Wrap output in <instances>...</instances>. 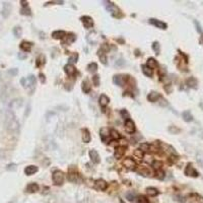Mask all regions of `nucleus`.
<instances>
[{
  "instance_id": "1",
  "label": "nucleus",
  "mask_w": 203,
  "mask_h": 203,
  "mask_svg": "<svg viewBox=\"0 0 203 203\" xmlns=\"http://www.w3.org/2000/svg\"><path fill=\"white\" fill-rule=\"evenodd\" d=\"M4 124H5L6 130L11 133H15L19 131V122L17 120L15 114L13 113L11 110L6 111Z\"/></svg>"
},
{
  "instance_id": "2",
  "label": "nucleus",
  "mask_w": 203,
  "mask_h": 203,
  "mask_svg": "<svg viewBox=\"0 0 203 203\" xmlns=\"http://www.w3.org/2000/svg\"><path fill=\"white\" fill-rule=\"evenodd\" d=\"M103 3H105V4H104L105 7H106V9H107L108 11H109L113 16H115V17H121V16H122L120 8H119L116 4H114L113 2L104 1Z\"/></svg>"
},
{
  "instance_id": "3",
  "label": "nucleus",
  "mask_w": 203,
  "mask_h": 203,
  "mask_svg": "<svg viewBox=\"0 0 203 203\" xmlns=\"http://www.w3.org/2000/svg\"><path fill=\"white\" fill-rule=\"evenodd\" d=\"M37 79L34 75H30L27 77H23L20 79V83L24 89H35V85H36Z\"/></svg>"
},
{
  "instance_id": "4",
  "label": "nucleus",
  "mask_w": 203,
  "mask_h": 203,
  "mask_svg": "<svg viewBox=\"0 0 203 203\" xmlns=\"http://www.w3.org/2000/svg\"><path fill=\"white\" fill-rule=\"evenodd\" d=\"M64 176H65L64 173L60 170L55 171L53 173V175H52V180H53L56 186H60V185L63 184V182H64Z\"/></svg>"
},
{
  "instance_id": "5",
  "label": "nucleus",
  "mask_w": 203,
  "mask_h": 203,
  "mask_svg": "<svg viewBox=\"0 0 203 203\" xmlns=\"http://www.w3.org/2000/svg\"><path fill=\"white\" fill-rule=\"evenodd\" d=\"M135 172L138 173L139 175L141 176H150V174H152V171L149 169L148 167H145V166H138L137 168H135Z\"/></svg>"
},
{
  "instance_id": "6",
  "label": "nucleus",
  "mask_w": 203,
  "mask_h": 203,
  "mask_svg": "<svg viewBox=\"0 0 203 203\" xmlns=\"http://www.w3.org/2000/svg\"><path fill=\"white\" fill-rule=\"evenodd\" d=\"M80 20L82 22L85 29H93V20L90 16H86V15L81 16L80 17Z\"/></svg>"
},
{
  "instance_id": "7",
  "label": "nucleus",
  "mask_w": 203,
  "mask_h": 203,
  "mask_svg": "<svg viewBox=\"0 0 203 203\" xmlns=\"http://www.w3.org/2000/svg\"><path fill=\"white\" fill-rule=\"evenodd\" d=\"M149 23L156 27H159V29H160V30H167V27H168L166 23H164V22H162V20H159L156 19H150Z\"/></svg>"
},
{
  "instance_id": "8",
  "label": "nucleus",
  "mask_w": 203,
  "mask_h": 203,
  "mask_svg": "<svg viewBox=\"0 0 203 203\" xmlns=\"http://www.w3.org/2000/svg\"><path fill=\"white\" fill-rule=\"evenodd\" d=\"M10 11H11V4L9 2H3V7L1 10V15L6 19L8 17L10 14Z\"/></svg>"
},
{
  "instance_id": "9",
  "label": "nucleus",
  "mask_w": 203,
  "mask_h": 203,
  "mask_svg": "<svg viewBox=\"0 0 203 203\" xmlns=\"http://www.w3.org/2000/svg\"><path fill=\"white\" fill-rule=\"evenodd\" d=\"M127 81V78L123 75H114L113 82L118 86H124V85Z\"/></svg>"
},
{
  "instance_id": "10",
  "label": "nucleus",
  "mask_w": 203,
  "mask_h": 203,
  "mask_svg": "<svg viewBox=\"0 0 203 203\" xmlns=\"http://www.w3.org/2000/svg\"><path fill=\"white\" fill-rule=\"evenodd\" d=\"M94 187L100 191H105L108 187V184H107V182L103 179H97L94 181Z\"/></svg>"
},
{
  "instance_id": "11",
  "label": "nucleus",
  "mask_w": 203,
  "mask_h": 203,
  "mask_svg": "<svg viewBox=\"0 0 203 203\" xmlns=\"http://www.w3.org/2000/svg\"><path fill=\"white\" fill-rule=\"evenodd\" d=\"M122 164L126 168V169H135V166H136V164H135V160H133V159H131V157H126V159L122 162Z\"/></svg>"
},
{
  "instance_id": "12",
  "label": "nucleus",
  "mask_w": 203,
  "mask_h": 203,
  "mask_svg": "<svg viewBox=\"0 0 203 203\" xmlns=\"http://www.w3.org/2000/svg\"><path fill=\"white\" fill-rule=\"evenodd\" d=\"M79 174L76 172L75 168H69V174H68V180L70 182H76L78 180Z\"/></svg>"
},
{
  "instance_id": "13",
  "label": "nucleus",
  "mask_w": 203,
  "mask_h": 203,
  "mask_svg": "<svg viewBox=\"0 0 203 203\" xmlns=\"http://www.w3.org/2000/svg\"><path fill=\"white\" fill-rule=\"evenodd\" d=\"M89 157H90V160H92L93 164H99L101 162L100 155H99V152H97V150L90 149L89 152Z\"/></svg>"
},
{
  "instance_id": "14",
  "label": "nucleus",
  "mask_w": 203,
  "mask_h": 203,
  "mask_svg": "<svg viewBox=\"0 0 203 203\" xmlns=\"http://www.w3.org/2000/svg\"><path fill=\"white\" fill-rule=\"evenodd\" d=\"M185 174L189 177H198V172L196 171L191 164H188L186 169H185Z\"/></svg>"
},
{
  "instance_id": "15",
  "label": "nucleus",
  "mask_w": 203,
  "mask_h": 203,
  "mask_svg": "<svg viewBox=\"0 0 203 203\" xmlns=\"http://www.w3.org/2000/svg\"><path fill=\"white\" fill-rule=\"evenodd\" d=\"M87 41H89V44L94 45L99 42V37H97V31H90V33L87 35Z\"/></svg>"
},
{
  "instance_id": "16",
  "label": "nucleus",
  "mask_w": 203,
  "mask_h": 203,
  "mask_svg": "<svg viewBox=\"0 0 203 203\" xmlns=\"http://www.w3.org/2000/svg\"><path fill=\"white\" fill-rule=\"evenodd\" d=\"M125 129L128 133H134L135 132V123L131 119H128L125 122Z\"/></svg>"
},
{
  "instance_id": "17",
  "label": "nucleus",
  "mask_w": 203,
  "mask_h": 203,
  "mask_svg": "<svg viewBox=\"0 0 203 203\" xmlns=\"http://www.w3.org/2000/svg\"><path fill=\"white\" fill-rule=\"evenodd\" d=\"M64 71L65 73L67 74L68 76H73L76 74V69L75 67L73 66L72 64H70V63H68V64H66L64 66Z\"/></svg>"
},
{
  "instance_id": "18",
  "label": "nucleus",
  "mask_w": 203,
  "mask_h": 203,
  "mask_svg": "<svg viewBox=\"0 0 203 203\" xmlns=\"http://www.w3.org/2000/svg\"><path fill=\"white\" fill-rule=\"evenodd\" d=\"M126 149H127V147H126V146L119 145L118 147H116V149H115L114 156L116 157V159H120V157H122V156L124 155V153L126 152Z\"/></svg>"
},
{
  "instance_id": "19",
  "label": "nucleus",
  "mask_w": 203,
  "mask_h": 203,
  "mask_svg": "<svg viewBox=\"0 0 203 203\" xmlns=\"http://www.w3.org/2000/svg\"><path fill=\"white\" fill-rule=\"evenodd\" d=\"M23 105V100L22 99H14L12 100L11 102L9 103V110H15V109H19V108Z\"/></svg>"
},
{
  "instance_id": "20",
  "label": "nucleus",
  "mask_w": 203,
  "mask_h": 203,
  "mask_svg": "<svg viewBox=\"0 0 203 203\" xmlns=\"http://www.w3.org/2000/svg\"><path fill=\"white\" fill-rule=\"evenodd\" d=\"M81 89L85 93H89L92 89V85H90V82L89 79H83V81L81 83Z\"/></svg>"
},
{
  "instance_id": "21",
  "label": "nucleus",
  "mask_w": 203,
  "mask_h": 203,
  "mask_svg": "<svg viewBox=\"0 0 203 203\" xmlns=\"http://www.w3.org/2000/svg\"><path fill=\"white\" fill-rule=\"evenodd\" d=\"M38 167L37 166H27V167H26V169H24V174L27 175V176H31V175H34V174H36L37 172H38Z\"/></svg>"
},
{
  "instance_id": "22",
  "label": "nucleus",
  "mask_w": 203,
  "mask_h": 203,
  "mask_svg": "<svg viewBox=\"0 0 203 203\" xmlns=\"http://www.w3.org/2000/svg\"><path fill=\"white\" fill-rule=\"evenodd\" d=\"M160 94L156 92H150L148 94H147V100L149 102H152V103H155V102H157L160 99Z\"/></svg>"
},
{
  "instance_id": "23",
  "label": "nucleus",
  "mask_w": 203,
  "mask_h": 203,
  "mask_svg": "<svg viewBox=\"0 0 203 203\" xmlns=\"http://www.w3.org/2000/svg\"><path fill=\"white\" fill-rule=\"evenodd\" d=\"M75 35L74 34H68L67 36L63 38V44L64 45H70L75 41Z\"/></svg>"
},
{
  "instance_id": "24",
  "label": "nucleus",
  "mask_w": 203,
  "mask_h": 203,
  "mask_svg": "<svg viewBox=\"0 0 203 203\" xmlns=\"http://www.w3.org/2000/svg\"><path fill=\"white\" fill-rule=\"evenodd\" d=\"M100 134H101V138L103 141H106L108 137H110V130L109 128L104 127L100 130Z\"/></svg>"
},
{
  "instance_id": "25",
  "label": "nucleus",
  "mask_w": 203,
  "mask_h": 203,
  "mask_svg": "<svg viewBox=\"0 0 203 203\" xmlns=\"http://www.w3.org/2000/svg\"><path fill=\"white\" fill-rule=\"evenodd\" d=\"M186 85L189 86V87H192V89H197V85H198V80L196 79L195 77H189L187 80H186Z\"/></svg>"
},
{
  "instance_id": "26",
  "label": "nucleus",
  "mask_w": 203,
  "mask_h": 203,
  "mask_svg": "<svg viewBox=\"0 0 203 203\" xmlns=\"http://www.w3.org/2000/svg\"><path fill=\"white\" fill-rule=\"evenodd\" d=\"M99 102H100L101 106L103 107V108H105V107H107L108 105H109L110 99H109V97L106 96V94H101V97H100V99H99Z\"/></svg>"
},
{
  "instance_id": "27",
  "label": "nucleus",
  "mask_w": 203,
  "mask_h": 203,
  "mask_svg": "<svg viewBox=\"0 0 203 203\" xmlns=\"http://www.w3.org/2000/svg\"><path fill=\"white\" fill-rule=\"evenodd\" d=\"M39 185H38L37 183H31L27 185V192H29V193H36V192L39 191Z\"/></svg>"
},
{
  "instance_id": "28",
  "label": "nucleus",
  "mask_w": 203,
  "mask_h": 203,
  "mask_svg": "<svg viewBox=\"0 0 203 203\" xmlns=\"http://www.w3.org/2000/svg\"><path fill=\"white\" fill-rule=\"evenodd\" d=\"M66 36L64 31H55L52 33V38L56 40H63V38Z\"/></svg>"
},
{
  "instance_id": "29",
  "label": "nucleus",
  "mask_w": 203,
  "mask_h": 203,
  "mask_svg": "<svg viewBox=\"0 0 203 203\" xmlns=\"http://www.w3.org/2000/svg\"><path fill=\"white\" fill-rule=\"evenodd\" d=\"M146 66L149 67L150 69H155L159 67V63H157V61L155 58H148L147 62H146Z\"/></svg>"
},
{
  "instance_id": "30",
  "label": "nucleus",
  "mask_w": 203,
  "mask_h": 203,
  "mask_svg": "<svg viewBox=\"0 0 203 203\" xmlns=\"http://www.w3.org/2000/svg\"><path fill=\"white\" fill-rule=\"evenodd\" d=\"M31 46H33V43H30V42H27V41H23L20 43V49H22L23 51L24 52H30L31 49Z\"/></svg>"
},
{
  "instance_id": "31",
  "label": "nucleus",
  "mask_w": 203,
  "mask_h": 203,
  "mask_svg": "<svg viewBox=\"0 0 203 203\" xmlns=\"http://www.w3.org/2000/svg\"><path fill=\"white\" fill-rule=\"evenodd\" d=\"M92 139V136H90V133L87 129H82V141L85 143H89Z\"/></svg>"
},
{
  "instance_id": "32",
  "label": "nucleus",
  "mask_w": 203,
  "mask_h": 203,
  "mask_svg": "<svg viewBox=\"0 0 203 203\" xmlns=\"http://www.w3.org/2000/svg\"><path fill=\"white\" fill-rule=\"evenodd\" d=\"M182 116H183V119H184L185 122H191V121H193V116H192V114H191L190 111H185V112H183Z\"/></svg>"
},
{
  "instance_id": "33",
  "label": "nucleus",
  "mask_w": 203,
  "mask_h": 203,
  "mask_svg": "<svg viewBox=\"0 0 203 203\" xmlns=\"http://www.w3.org/2000/svg\"><path fill=\"white\" fill-rule=\"evenodd\" d=\"M146 193H147L149 196H151V197H155V196L159 195L160 191L153 187H148V188H146Z\"/></svg>"
},
{
  "instance_id": "34",
  "label": "nucleus",
  "mask_w": 203,
  "mask_h": 203,
  "mask_svg": "<svg viewBox=\"0 0 203 203\" xmlns=\"http://www.w3.org/2000/svg\"><path fill=\"white\" fill-rule=\"evenodd\" d=\"M141 68H142V72H143V74L146 75V76H147V77H151L152 74H153L152 69H150V68L147 67V66H146V65H142V66H141Z\"/></svg>"
},
{
  "instance_id": "35",
  "label": "nucleus",
  "mask_w": 203,
  "mask_h": 203,
  "mask_svg": "<svg viewBox=\"0 0 203 203\" xmlns=\"http://www.w3.org/2000/svg\"><path fill=\"white\" fill-rule=\"evenodd\" d=\"M45 63H46V57H45V55L41 54L37 59V66L38 67H42V66L45 65Z\"/></svg>"
},
{
  "instance_id": "36",
  "label": "nucleus",
  "mask_w": 203,
  "mask_h": 203,
  "mask_svg": "<svg viewBox=\"0 0 203 203\" xmlns=\"http://www.w3.org/2000/svg\"><path fill=\"white\" fill-rule=\"evenodd\" d=\"M87 70H89L90 73H94L97 71V64L94 62H92L89 63V65H87Z\"/></svg>"
},
{
  "instance_id": "37",
  "label": "nucleus",
  "mask_w": 203,
  "mask_h": 203,
  "mask_svg": "<svg viewBox=\"0 0 203 203\" xmlns=\"http://www.w3.org/2000/svg\"><path fill=\"white\" fill-rule=\"evenodd\" d=\"M13 35H14V36L16 37V38H19L20 36H22V34H23V30H22V27H13Z\"/></svg>"
},
{
  "instance_id": "38",
  "label": "nucleus",
  "mask_w": 203,
  "mask_h": 203,
  "mask_svg": "<svg viewBox=\"0 0 203 203\" xmlns=\"http://www.w3.org/2000/svg\"><path fill=\"white\" fill-rule=\"evenodd\" d=\"M151 47H152V50L155 51V53L156 55H159L160 52V45L159 42H153Z\"/></svg>"
},
{
  "instance_id": "39",
  "label": "nucleus",
  "mask_w": 203,
  "mask_h": 203,
  "mask_svg": "<svg viewBox=\"0 0 203 203\" xmlns=\"http://www.w3.org/2000/svg\"><path fill=\"white\" fill-rule=\"evenodd\" d=\"M126 197H127V199L130 202L132 203H138V197H136V196L133 194V193H128L127 195H126Z\"/></svg>"
},
{
  "instance_id": "40",
  "label": "nucleus",
  "mask_w": 203,
  "mask_h": 203,
  "mask_svg": "<svg viewBox=\"0 0 203 203\" xmlns=\"http://www.w3.org/2000/svg\"><path fill=\"white\" fill-rule=\"evenodd\" d=\"M110 137L115 139V140H117V139L120 138V134H119V132L117 130H115V129H112V130H110Z\"/></svg>"
},
{
  "instance_id": "41",
  "label": "nucleus",
  "mask_w": 203,
  "mask_h": 203,
  "mask_svg": "<svg viewBox=\"0 0 203 203\" xmlns=\"http://www.w3.org/2000/svg\"><path fill=\"white\" fill-rule=\"evenodd\" d=\"M196 160H197V162L201 166H203V151H201V150L197 151V153H196Z\"/></svg>"
},
{
  "instance_id": "42",
  "label": "nucleus",
  "mask_w": 203,
  "mask_h": 203,
  "mask_svg": "<svg viewBox=\"0 0 203 203\" xmlns=\"http://www.w3.org/2000/svg\"><path fill=\"white\" fill-rule=\"evenodd\" d=\"M78 54L77 53H72L71 55H70V57H69V63H76L78 61Z\"/></svg>"
},
{
  "instance_id": "43",
  "label": "nucleus",
  "mask_w": 203,
  "mask_h": 203,
  "mask_svg": "<svg viewBox=\"0 0 203 203\" xmlns=\"http://www.w3.org/2000/svg\"><path fill=\"white\" fill-rule=\"evenodd\" d=\"M134 155H135V157H137V159L142 160L143 156H144V152H143L141 149L138 148V149H136L135 151H134Z\"/></svg>"
},
{
  "instance_id": "44",
  "label": "nucleus",
  "mask_w": 203,
  "mask_h": 203,
  "mask_svg": "<svg viewBox=\"0 0 203 203\" xmlns=\"http://www.w3.org/2000/svg\"><path fill=\"white\" fill-rule=\"evenodd\" d=\"M168 130H169V132L171 133V134H177V133H179L181 131L179 128L176 127V126H170Z\"/></svg>"
},
{
  "instance_id": "45",
  "label": "nucleus",
  "mask_w": 203,
  "mask_h": 203,
  "mask_svg": "<svg viewBox=\"0 0 203 203\" xmlns=\"http://www.w3.org/2000/svg\"><path fill=\"white\" fill-rule=\"evenodd\" d=\"M93 85H94V86H100V76L97 75V74H94L93 76Z\"/></svg>"
},
{
  "instance_id": "46",
  "label": "nucleus",
  "mask_w": 203,
  "mask_h": 203,
  "mask_svg": "<svg viewBox=\"0 0 203 203\" xmlns=\"http://www.w3.org/2000/svg\"><path fill=\"white\" fill-rule=\"evenodd\" d=\"M20 13L22 14H23V15H31V8L27 6V7H24V8H23L22 10H20Z\"/></svg>"
},
{
  "instance_id": "47",
  "label": "nucleus",
  "mask_w": 203,
  "mask_h": 203,
  "mask_svg": "<svg viewBox=\"0 0 203 203\" xmlns=\"http://www.w3.org/2000/svg\"><path fill=\"white\" fill-rule=\"evenodd\" d=\"M97 54H99V57H100V60H101V62L103 63L104 65H107V56H106V54L104 53L103 52V55H102L101 53H99V52H97Z\"/></svg>"
},
{
  "instance_id": "48",
  "label": "nucleus",
  "mask_w": 203,
  "mask_h": 203,
  "mask_svg": "<svg viewBox=\"0 0 203 203\" xmlns=\"http://www.w3.org/2000/svg\"><path fill=\"white\" fill-rule=\"evenodd\" d=\"M120 114H121L122 118L125 119V120H128V119L130 118V115H129V113L127 112V110H125V109L121 110V111H120Z\"/></svg>"
},
{
  "instance_id": "49",
  "label": "nucleus",
  "mask_w": 203,
  "mask_h": 203,
  "mask_svg": "<svg viewBox=\"0 0 203 203\" xmlns=\"http://www.w3.org/2000/svg\"><path fill=\"white\" fill-rule=\"evenodd\" d=\"M111 50V47H110V45L109 44H103L102 45V47H101V51H103L105 54L107 53V52H109Z\"/></svg>"
},
{
  "instance_id": "50",
  "label": "nucleus",
  "mask_w": 203,
  "mask_h": 203,
  "mask_svg": "<svg viewBox=\"0 0 203 203\" xmlns=\"http://www.w3.org/2000/svg\"><path fill=\"white\" fill-rule=\"evenodd\" d=\"M149 148H150V144H149V143H146V142H145V143H142V144L140 145V148H139V149H141L142 151L144 152V151H148Z\"/></svg>"
},
{
  "instance_id": "51",
  "label": "nucleus",
  "mask_w": 203,
  "mask_h": 203,
  "mask_svg": "<svg viewBox=\"0 0 203 203\" xmlns=\"http://www.w3.org/2000/svg\"><path fill=\"white\" fill-rule=\"evenodd\" d=\"M162 166H163V164L160 163V162H159V160H155V162H153V164H152L153 169L156 170V171L160 170V168H162Z\"/></svg>"
},
{
  "instance_id": "52",
  "label": "nucleus",
  "mask_w": 203,
  "mask_h": 203,
  "mask_svg": "<svg viewBox=\"0 0 203 203\" xmlns=\"http://www.w3.org/2000/svg\"><path fill=\"white\" fill-rule=\"evenodd\" d=\"M194 24H195V27H196V30H197V31L198 33H200V34H202L203 33V30H202V27H201V24L198 23V20H194Z\"/></svg>"
},
{
  "instance_id": "53",
  "label": "nucleus",
  "mask_w": 203,
  "mask_h": 203,
  "mask_svg": "<svg viewBox=\"0 0 203 203\" xmlns=\"http://www.w3.org/2000/svg\"><path fill=\"white\" fill-rule=\"evenodd\" d=\"M155 175H156V178L157 179H164V173L163 172L162 170H159V171H156V173H155Z\"/></svg>"
},
{
  "instance_id": "54",
  "label": "nucleus",
  "mask_w": 203,
  "mask_h": 203,
  "mask_svg": "<svg viewBox=\"0 0 203 203\" xmlns=\"http://www.w3.org/2000/svg\"><path fill=\"white\" fill-rule=\"evenodd\" d=\"M124 64H125V61L123 59H118L116 63H115V66H116V67H121V66H123Z\"/></svg>"
},
{
  "instance_id": "55",
  "label": "nucleus",
  "mask_w": 203,
  "mask_h": 203,
  "mask_svg": "<svg viewBox=\"0 0 203 203\" xmlns=\"http://www.w3.org/2000/svg\"><path fill=\"white\" fill-rule=\"evenodd\" d=\"M6 93V86H0V99L3 97Z\"/></svg>"
},
{
  "instance_id": "56",
  "label": "nucleus",
  "mask_w": 203,
  "mask_h": 203,
  "mask_svg": "<svg viewBox=\"0 0 203 203\" xmlns=\"http://www.w3.org/2000/svg\"><path fill=\"white\" fill-rule=\"evenodd\" d=\"M138 203H148V201L144 196H138Z\"/></svg>"
},
{
  "instance_id": "57",
  "label": "nucleus",
  "mask_w": 203,
  "mask_h": 203,
  "mask_svg": "<svg viewBox=\"0 0 203 203\" xmlns=\"http://www.w3.org/2000/svg\"><path fill=\"white\" fill-rule=\"evenodd\" d=\"M164 90H166L168 93H172V90H173L172 85H164Z\"/></svg>"
},
{
  "instance_id": "58",
  "label": "nucleus",
  "mask_w": 203,
  "mask_h": 203,
  "mask_svg": "<svg viewBox=\"0 0 203 203\" xmlns=\"http://www.w3.org/2000/svg\"><path fill=\"white\" fill-rule=\"evenodd\" d=\"M16 169V164H9L7 167H6V170L11 171V170H15Z\"/></svg>"
},
{
  "instance_id": "59",
  "label": "nucleus",
  "mask_w": 203,
  "mask_h": 203,
  "mask_svg": "<svg viewBox=\"0 0 203 203\" xmlns=\"http://www.w3.org/2000/svg\"><path fill=\"white\" fill-rule=\"evenodd\" d=\"M160 106H162V107H167V106H168V102L164 100V97H160Z\"/></svg>"
},
{
  "instance_id": "60",
  "label": "nucleus",
  "mask_w": 203,
  "mask_h": 203,
  "mask_svg": "<svg viewBox=\"0 0 203 203\" xmlns=\"http://www.w3.org/2000/svg\"><path fill=\"white\" fill-rule=\"evenodd\" d=\"M175 200H177L178 202H180V203H185V198L183 197V196H177Z\"/></svg>"
},
{
  "instance_id": "61",
  "label": "nucleus",
  "mask_w": 203,
  "mask_h": 203,
  "mask_svg": "<svg viewBox=\"0 0 203 203\" xmlns=\"http://www.w3.org/2000/svg\"><path fill=\"white\" fill-rule=\"evenodd\" d=\"M39 79L41 80L42 83H45V82H46V77H45V75L43 74V73H40V74H39Z\"/></svg>"
},
{
  "instance_id": "62",
  "label": "nucleus",
  "mask_w": 203,
  "mask_h": 203,
  "mask_svg": "<svg viewBox=\"0 0 203 203\" xmlns=\"http://www.w3.org/2000/svg\"><path fill=\"white\" fill-rule=\"evenodd\" d=\"M8 72L10 73V74H12V75H16V74H17V69H16V68L11 69V70H9Z\"/></svg>"
},
{
  "instance_id": "63",
  "label": "nucleus",
  "mask_w": 203,
  "mask_h": 203,
  "mask_svg": "<svg viewBox=\"0 0 203 203\" xmlns=\"http://www.w3.org/2000/svg\"><path fill=\"white\" fill-rule=\"evenodd\" d=\"M19 59H26V58H27V55H26V54L19 53Z\"/></svg>"
},
{
  "instance_id": "64",
  "label": "nucleus",
  "mask_w": 203,
  "mask_h": 203,
  "mask_svg": "<svg viewBox=\"0 0 203 203\" xmlns=\"http://www.w3.org/2000/svg\"><path fill=\"white\" fill-rule=\"evenodd\" d=\"M20 3L23 4V8L27 7V1H20Z\"/></svg>"
}]
</instances>
